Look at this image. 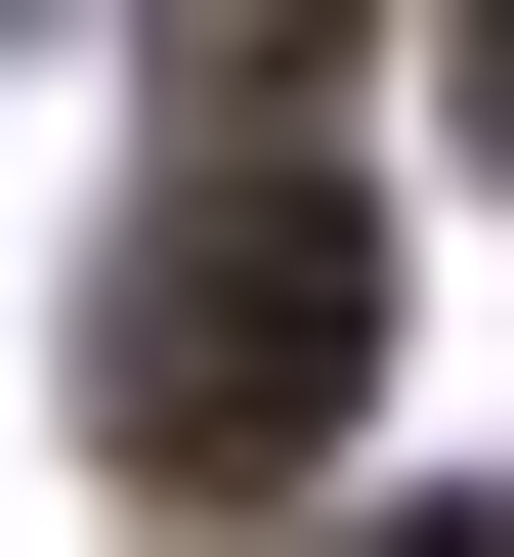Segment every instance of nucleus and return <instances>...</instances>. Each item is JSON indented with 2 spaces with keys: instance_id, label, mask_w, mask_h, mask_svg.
Returning <instances> with one entry per match:
<instances>
[{
  "instance_id": "f257e3e1",
  "label": "nucleus",
  "mask_w": 514,
  "mask_h": 557,
  "mask_svg": "<svg viewBox=\"0 0 514 557\" xmlns=\"http://www.w3.org/2000/svg\"><path fill=\"white\" fill-rule=\"evenodd\" d=\"M343 386H386V214L343 172H172L129 300H86V472H129V515H300Z\"/></svg>"
}]
</instances>
